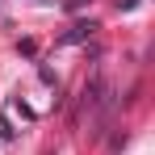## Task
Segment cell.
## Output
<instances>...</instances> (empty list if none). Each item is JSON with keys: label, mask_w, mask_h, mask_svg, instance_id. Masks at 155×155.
<instances>
[{"label": "cell", "mask_w": 155, "mask_h": 155, "mask_svg": "<svg viewBox=\"0 0 155 155\" xmlns=\"http://www.w3.org/2000/svg\"><path fill=\"white\" fill-rule=\"evenodd\" d=\"M92 29H97V21H76V25L63 34V42H67V46H71V42H88V38H92Z\"/></svg>", "instance_id": "cell-1"}, {"label": "cell", "mask_w": 155, "mask_h": 155, "mask_svg": "<svg viewBox=\"0 0 155 155\" xmlns=\"http://www.w3.org/2000/svg\"><path fill=\"white\" fill-rule=\"evenodd\" d=\"M38 80H42V84H51V88H54V84H59V80H54V71H51V67H38Z\"/></svg>", "instance_id": "cell-2"}, {"label": "cell", "mask_w": 155, "mask_h": 155, "mask_svg": "<svg viewBox=\"0 0 155 155\" xmlns=\"http://www.w3.org/2000/svg\"><path fill=\"white\" fill-rule=\"evenodd\" d=\"M134 4H138V0H117V8H122V13H130Z\"/></svg>", "instance_id": "cell-3"}, {"label": "cell", "mask_w": 155, "mask_h": 155, "mask_svg": "<svg viewBox=\"0 0 155 155\" xmlns=\"http://www.w3.org/2000/svg\"><path fill=\"white\" fill-rule=\"evenodd\" d=\"M80 4H84V0H67V8H80Z\"/></svg>", "instance_id": "cell-4"}]
</instances>
